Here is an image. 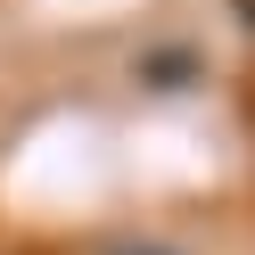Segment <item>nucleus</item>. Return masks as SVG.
I'll return each instance as SVG.
<instances>
[{
    "mask_svg": "<svg viewBox=\"0 0 255 255\" xmlns=\"http://www.w3.org/2000/svg\"><path fill=\"white\" fill-rule=\"evenodd\" d=\"M140 255H165V247H140Z\"/></svg>",
    "mask_w": 255,
    "mask_h": 255,
    "instance_id": "1",
    "label": "nucleus"
}]
</instances>
